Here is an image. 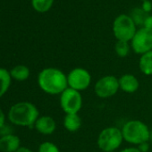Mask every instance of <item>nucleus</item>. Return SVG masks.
<instances>
[{"mask_svg": "<svg viewBox=\"0 0 152 152\" xmlns=\"http://www.w3.org/2000/svg\"><path fill=\"white\" fill-rule=\"evenodd\" d=\"M119 88L125 93H134L138 91L140 87V83L137 77L131 73L123 74L120 78H118Z\"/></svg>", "mask_w": 152, "mask_h": 152, "instance_id": "nucleus-12", "label": "nucleus"}, {"mask_svg": "<svg viewBox=\"0 0 152 152\" xmlns=\"http://www.w3.org/2000/svg\"><path fill=\"white\" fill-rule=\"evenodd\" d=\"M34 128L40 134L50 135L55 132L56 129V123L55 119L49 115H41L37 119Z\"/></svg>", "mask_w": 152, "mask_h": 152, "instance_id": "nucleus-10", "label": "nucleus"}, {"mask_svg": "<svg viewBox=\"0 0 152 152\" xmlns=\"http://www.w3.org/2000/svg\"><path fill=\"white\" fill-rule=\"evenodd\" d=\"M138 148H139V150L140 151V152H148V150H149V143H148V141H146V142H142V143H140V145H138V146H136Z\"/></svg>", "mask_w": 152, "mask_h": 152, "instance_id": "nucleus-22", "label": "nucleus"}, {"mask_svg": "<svg viewBox=\"0 0 152 152\" xmlns=\"http://www.w3.org/2000/svg\"><path fill=\"white\" fill-rule=\"evenodd\" d=\"M15 152H33L31 149H30L29 148H26V147H21L17 151Z\"/></svg>", "mask_w": 152, "mask_h": 152, "instance_id": "nucleus-26", "label": "nucleus"}, {"mask_svg": "<svg viewBox=\"0 0 152 152\" xmlns=\"http://www.w3.org/2000/svg\"><path fill=\"white\" fill-rule=\"evenodd\" d=\"M120 90L118 78L114 75H106L99 79L94 86L95 94L100 99H108L115 96Z\"/></svg>", "mask_w": 152, "mask_h": 152, "instance_id": "nucleus-8", "label": "nucleus"}, {"mask_svg": "<svg viewBox=\"0 0 152 152\" xmlns=\"http://www.w3.org/2000/svg\"><path fill=\"white\" fill-rule=\"evenodd\" d=\"M9 72H10L12 79L17 82H24L28 80L31 74L29 67H27L24 64H17L14 66Z\"/></svg>", "mask_w": 152, "mask_h": 152, "instance_id": "nucleus-14", "label": "nucleus"}, {"mask_svg": "<svg viewBox=\"0 0 152 152\" xmlns=\"http://www.w3.org/2000/svg\"><path fill=\"white\" fill-rule=\"evenodd\" d=\"M7 116L13 124L22 127H32L39 117V112L34 104L29 101H21L10 107Z\"/></svg>", "mask_w": 152, "mask_h": 152, "instance_id": "nucleus-2", "label": "nucleus"}, {"mask_svg": "<svg viewBox=\"0 0 152 152\" xmlns=\"http://www.w3.org/2000/svg\"><path fill=\"white\" fill-rule=\"evenodd\" d=\"M38 84L47 94L60 95L68 88L67 75L58 68L47 67L39 72Z\"/></svg>", "mask_w": 152, "mask_h": 152, "instance_id": "nucleus-1", "label": "nucleus"}, {"mask_svg": "<svg viewBox=\"0 0 152 152\" xmlns=\"http://www.w3.org/2000/svg\"><path fill=\"white\" fill-rule=\"evenodd\" d=\"M137 31V26L127 15H118L113 23V33L117 40L130 42Z\"/></svg>", "mask_w": 152, "mask_h": 152, "instance_id": "nucleus-5", "label": "nucleus"}, {"mask_svg": "<svg viewBox=\"0 0 152 152\" xmlns=\"http://www.w3.org/2000/svg\"><path fill=\"white\" fill-rule=\"evenodd\" d=\"M124 138L121 129L115 126L104 128L99 134L97 144L103 152L115 151L123 144Z\"/></svg>", "mask_w": 152, "mask_h": 152, "instance_id": "nucleus-4", "label": "nucleus"}, {"mask_svg": "<svg viewBox=\"0 0 152 152\" xmlns=\"http://www.w3.org/2000/svg\"><path fill=\"white\" fill-rule=\"evenodd\" d=\"M131 44L127 41L117 40L115 45V51L119 57H126L131 50Z\"/></svg>", "mask_w": 152, "mask_h": 152, "instance_id": "nucleus-19", "label": "nucleus"}, {"mask_svg": "<svg viewBox=\"0 0 152 152\" xmlns=\"http://www.w3.org/2000/svg\"><path fill=\"white\" fill-rule=\"evenodd\" d=\"M108 152H115V151H108Z\"/></svg>", "mask_w": 152, "mask_h": 152, "instance_id": "nucleus-27", "label": "nucleus"}, {"mask_svg": "<svg viewBox=\"0 0 152 152\" xmlns=\"http://www.w3.org/2000/svg\"><path fill=\"white\" fill-rule=\"evenodd\" d=\"M131 48L137 55H143L152 50V32L145 28L137 30L131 40Z\"/></svg>", "mask_w": 152, "mask_h": 152, "instance_id": "nucleus-9", "label": "nucleus"}, {"mask_svg": "<svg viewBox=\"0 0 152 152\" xmlns=\"http://www.w3.org/2000/svg\"><path fill=\"white\" fill-rule=\"evenodd\" d=\"M124 140L138 146L142 142L148 141L150 139V130L142 121L133 119L127 121L121 129Z\"/></svg>", "mask_w": 152, "mask_h": 152, "instance_id": "nucleus-3", "label": "nucleus"}, {"mask_svg": "<svg viewBox=\"0 0 152 152\" xmlns=\"http://www.w3.org/2000/svg\"><path fill=\"white\" fill-rule=\"evenodd\" d=\"M141 28H145L148 31L152 32V15H148V17L146 18V20L143 23V26Z\"/></svg>", "mask_w": 152, "mask_h": 152, "instance_id": "nucleus-21", "label": "nucleus"}, {"mask_svg": "<svg viewBox=\"0 0 152 152\" xmlns=\"http://www.w3.org/2000/svg\"><path fill=\"white\" fill-rule=\"evenodd\" d=\"M38 152H60L59 148L51 141H44L39 146Z\"/></svg>", "mask_w": 152, "mask_h": 152, "instance_id": "nucleus-20", "label": "nucleus"}, {"mask_svg": "<svg viewBox=\"0 0 152 152\" xmlns=\"http://www.w3.org/2000/svg\"><path fill=\"white\" fill-rule=\"evenodd\" d=\"M142 1H146V0H142Z\"/></svg>", "mask_w": 152, "mask_h": 152, "instance_id": "nucleus-28", "label": "nucleus"}, {"mask_svg": "<svg viewBox=\"0 0 152 152\" xmlns=\"http://www.w3.org/2000/svg\"><path fill=\"white\" fill-rule=\"evenodd\" d=\"M20 148L21 140L17 135L8 133L0 137V151L1 152H15Z\"/></svg>", "mask_w": 152, "mask_h": 152, "instance_id": "nucleus-11", "label": "nucleus"}, {"mask_svg": "<svg viewBox=\"0 0 152 152\" xmlns=\"http://www.w3.org/2000/svg\"><path fill=\"white\" fill-rule=\"evenodd\" d=\"M54 0H31V5L34 10L39 13L48 12L53 6Z\"/></svg>", "mask_w": 152, "mask_h": 152, "instance_id": "nucleus-18", "label": "nucleus"}, {"mask_svg": "<svg viewBox=\"0 0 152 152\" xmlns=\"http://www.w3.org/2000/svg\"><path fill=\"white\" fill-rule=\"evenodd\" d=\"M68 88L77 91L87 90L91 83V75L90 72L82 67H75L67 74Z\"/></svg>", "mask_w": 152, "mask_h": 152, "instance_id": "nucleus-6", "label": "nucleus"}, {"mask_svg": "<svg viewBox=\"0 0 152 152\" xmlns=\"http://www.w3.org/2000/svg\"><path fill=\"white\" fill-rule=\"evenodd\" d=\"M60 107L65 114H78L83 107L81 92L67 88L60 94Z\"/></svg>", "mask_w": 152, "mask_h": 152, "instance_id": "nucleus-7", "label": "nucleus"}, {"mask_svg": "<svg viewBox=\"0 0 152 152\" xmlns=\"http://www.w3.org/2000/svg\"><path fill=\"white\" fill-rule=\"evenodd\" d=\"M148 14L146 13L144 10H142V8H133L131 12V18L132 19V21L134 22V23L136 24V26H143V23L146 20V18L148 17Z\"/></svg>", "mask_w": 152, "mask_h": 152, "instance_id": "nucleus-17", "label": "nucleus"}, {"mask_svg": "<svg viewBox=\"0 0 152 152\" xmlns=\"http://www.w3.org/2000/svg\"><path fill=\"white\" fill-rule=\"evenodd\" d=\"M12 83L10 72L5 68L0 67V98H2L9 90Z\"/></svg>", "mask_w": 152, "mask_h": 152, "instance_id": "nucleus-16", "label": "nucleus"}, {"mask_svg": "<svg viewBox=\"0 0 152 152\" xmlns=\"http://www.w3.org/2000/svg\"><path fill=\"white\" fill-rule=\"evenodd\" d=\"M120 152H140L137 147H127L123 148Z\"/></svg>", "mask_w": 152, "mask_h": 152, "instance_id": "nucleus-25", "label": "nucleus"}, {"mask_svg": "<svg viewBox=\"0 0 152 152\" xmlns=\"http://www.w3.org/2000/svg\"><path fill=\"white\" fill-rule=\"evenodd\" d=\"M82 118L79 114H65L63 121L64 127L70 132H75L82 127Z\"/></svg>", "mask_w": 152, "mask_h": 152, "instance_id": "nucleus-13", "label": "nucleus"}, {"mask_svg": "<svg viewBox=\"0 0 152 152\" xmlns=\"http://www.w3.org/2000/svg\"><path fill=\"white\" fill-rule=\"evenodd\" d=\"M139 68L144 75H152V50L140 56L139 60Z\"/></svg>", "mask_w": 152, "mask_h": 152, "instance_id": "nucleus-15", "label": "nucleus"}, {"mask_svg": "<svg viewBox=\"0 0 152 152\" xmlns=\"http://www.w3.org/2000/svg\"><path fill=\"white\" fill-rule=\"evenodd\" d=\"M5 123H6V115L3 110L1 109V107H0V130L5 126Z\"/></svg>", "mask_w": 152, "mask_h": 152, "instance_id": "nucleus-24", "label": "nucleus"}, {"mask_svg": "<svg viewBox=\"0 0 152 152\" xmlns=\"http://www.w3.org/2000/svg\"><path fill=\"white\" fill-rule=\"evenodd\" d=\"M141 8H142V10H144L146 13L148 14L152 9V4L150 3L149 0H146V1H143Z\"/></svg>", "mask_w": 152, "mask_h": 152, "instance_id": "nucleus-23", "label": "nucleus"}]
</instances>
